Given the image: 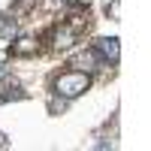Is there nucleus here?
Masks as SVG:
<instances>
[{"label":"nucleus","instance_id":"obj_4","mask_svg":"<svg viewBox=\"0 0 151 151\" xmlns=\"http://www.w3.org/2000/svg\"><path fill=\"white\" fill-rule=\"evenodd\" d=\"M15 33H18V21H15V15L0 12V40H12Z\"/></svg>","mask_w":151,"mask_h":151},{"label":"nucleus","instance_id":"obj_1","mask_svg":"<svg viewBox=\"0 0 151 151\" xmlns=\"http://www.w3.org/2000/svg\"><path fill=\"white\" fill-rule=\"evenodd\" d=\"M88 85H91V79H88V73H64V76H58L55 79V94L58 97H67V100H73V97H79V94H85L88 91Z\"/></svg>","mask_w":151,"mask_h":151},{"label":"nucleus","instance_id":"obj_5","mask_svg":"<svg viewBox=\"0 0 151 151\" xmlns=\"http://www.w3.org/2000/svg\"><path fill=\"white\" fill-rule=\"evenodd\" d=\"M12 52H15V55H33V52H36V42L30 40V36H21V40L15 42V48H12Z\"/></svg>","mask_w":151,"mask_h":151},{"label":"nucleus","instance_id":"obj_6","mask_svg":"<svg viewBox=\"0 0 151 151\" xmlns=\"http://www.w3.org/2000/svg\"><path fill=\"white\" fill-rule=\"evenodd\" d=\"M0 148H6V136L3 133H0Z\"/></svg>","mask_w":151,"mask_h":151},{"label":"nucleus","instance_id":"obj_3","mask_svg":"<svg viewBox=\"0 0 151 151\" xmlns=\"http://www.w3.org/2000/svg\"><path fill=\"white\" fill-rule=\"evenodd\" d=\"M97 55L103 58V60H112V64H118V58H121V48H118V40L115 36H103V40H97Z\"/></svg>","mask_w":151,"mask_h":151},{"label":"nucleus","instance_id":"obj_7","mask_svg":"<svg viewBox=\"0 0 151 151\" xmlns=\"http://www.w3.org/2000/svg\"><path fill=\"white\" fill-rule=\"evenodd\" d=\"M60 3H64V0H60Z\"/></svg>","mask_w":151,"mask_h":151},{"label":"nucleus","instance_id":"obj_2","mask_svg":"<svg viewBox=\"0 0 151 151\" xmlns=\"http://www.w3.org/2000/svg\"><path fill=\"white\" fill-rule=\"evenodd\" d=\"M100 64H103V58L97 55V48H85V52H79L73 58V67H79L82 73H91V70H100Z\"/></svg>","mask_w":151,"mask_h":151}]
</instances>
